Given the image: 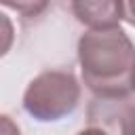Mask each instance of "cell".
<instances>
[{"instance_id": "obj_1", "label": "cell", "mask_w": 135, "mask_h": 135, "mask_svg": "<svg viewBox=\"0 0 135 135\" xmlns=\"http://www.w3.org/2000/svg\"><path fill=\"white\" fill-rule=\"evenodd\" d=\"M84 84L95 95H127L135 84V44L120 27L89 30L78 40Z\"/></svg>"}, {"instance_id": "obj_2", "label": "cell", "mask_w": 135, "mask_h": 135, "mask_svg": "<svg viewBox=\"0 0 135 135\" xmlns=\"http://www.w3.org/2000/svg\"><path fill=\"white\" fill-rule=\"evenodd\" d=\"M80 101V84L68 70L38 74L23 93L25 112L38 122H57L72 114Z\"/></svg>"}, {"instance_id": "obj_3", "label": "cell", "mask_w": 135, "mask_h": 135, "mask_svg": "<svg viewBox=\"0 0 135 135\" xmlns=\"http://www.w3.org/2000/svg\"><path fill=\"white\" fill-rule=\"evenodd\" d=\"M89 127L108 135H135V99L127 95H95L86 108Z\"/></svg>"}, {"instance_id": "obj_4", "label": "cell", "mask_w": 135, "mask_h": 135, "mask_svg": "<svg viewBox=\"0 0 135 135\" xmlns=\"http://www.w3.org/2000/svg\"><path fill=\"white\" fill-rule=\"evenodd\" d=\"M74 17L91 30L118 27L124 19V0H70Z\"/></svg>"}, {"instance_id": "obj_5", "label": "cell", "mask_w": 135, "mask_h": 135, "mask_svg": "<svg viewBox=\"0 0 135 135\" xmlns=\"http://www.w3.org/2000/svg\"><path fill=\"white\" fill-rule=\"evenodd\" d=\"M6 8H13L17 13H21L23 17H38L51 0H0Z\"/></svg>"}, {"instance_id": "obj_6", "label": "cell", "mask_w": 135, "mask_h": 135, "mask_svg": "<svg viewBox=\"0 0 135 135\" xmlns=\"http://www.w3.org/2000/svg\"><path fill=\"white\" fill-rule=\"evenodd\" d=\"M124 21L135 27V0H124Z\"/></svg>"}, {"instance_id": "obj_7", "label": "cell", "mask_w": 135, "mask_h": 135, "mask_svg": "<svg viewBox=\"0 0 135 135\" xmlns=\"http://www.w3.org/2000/svg\"><path fill=\"white\" fill-rule=\"evenodd\" d=\"M76 135H108V133H103V131H101V129H97V127H86V129L78 131Z\"/></svg>"}, {"instance_id": "obj_8", "label": "cell", "mask_w": 135, "mask_h": 135, "mask_svg": "<svg viewBox=\"0 0 135 135\" xmlns=\"http://www.w3.org/2000/svg\"><path fill=\"white\" fill-rule=\"evenodd\" d=\"M133 91H135V84H133Z\"/></svg>"}, {"instance_id": "obj_9", "label": "cell", "mask_w": 135, "mask_h": 135, "mask_svg": "<svg viewBox=\"0 0 135 135\" xmlns=\"http://www.w3.org/2000/svg\"><path fill=\"white\" fill-rule=\"evenodd\" d=\"M65 2H70V0H65Z\"/></svg>"}]
</instances>
